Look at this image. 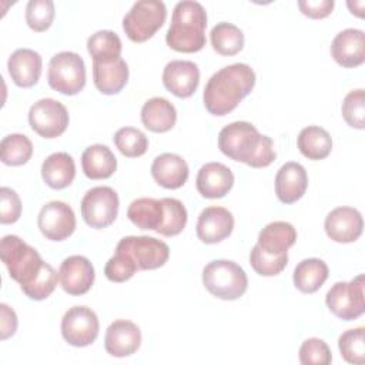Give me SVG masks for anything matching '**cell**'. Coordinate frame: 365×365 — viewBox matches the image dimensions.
<instances>
[{
	"label": "cell",
	"instance_id": "1",
	"mask_svg": "<svg viewBox=\"0 0 365 365\" xmlns=\"http://www.w3.org/2000/svg\"><path fill=\"white\" fill-rule=\"evenodd\" d=\"M255 86V73L245 63L222 67L207 81L202 103L212 115H227L245 98Z\"/></svg>",
	"mask_w": 365,
	"mask_h": 365
},
{
	"label": "cell",
	"instance_id": "2",
	"mask_svg": "<svg viewBox=\"0 0 365 365\" xmlns=\"http://www.w3.org/2000/svg\"><path fill=\"white\" fill-rule=\"evenodd\" d=\"M218 148L228 158L252 168L268 167L277 158L271 137L259 134L248 121H234L225 125L218 134Z\"/></svg>",
	"mask_w": 365,
	"mask_h": 365
},
{
	"label": "cell",
	"instance_id": "3",
	"mask_svg": "<svg viewBox=\"0 0 365 365\" xmlns=\"http://www.w3.org/2000/svg\"><path fill=\"white\" fill-rule=\"evenodd\" d=\"M207 11L198 1L184 0L175 4L165 34L170 48L180 53H197L205 46Z\"/></svg>",
	"mask_w": 365,
	"mask_h": 365
},
{
	"label": "cell",
	"instance_id": "4",
	"mask_svg": "<svg viewBox=\"0 0 365 365\" xmlns=\"http://www.w3.org/2000/svg\"><path fill=\"white\" fill-rule=\"evenodd\" d=\"M202 284L211 295L224 301H234L245 294L248 278L237 262L215 259L204 267Z\"/></svg>",
	"mask_w": 365,
	"mask_h": 365
},
{
	"label": "cell",
	"instance_id": "5",
	"mask_svg": "<svg viewBox=\"0 0 365 365\" xmlns=\"http://www.w3.org/2000/svg\"><path fill=\"white\" fill-rule=\"evenodd\" d=\"M0 257L10 278L17 281L20 287L31 282L44 265L37 250L17 235H4L1 238Z\"/></svg>",
	"mask_w": 365,
	"mask_h": 365
},
{
	"label": "cell",
	"instance_id": "6",
	"mask_svg": "<svg viewBox=\"0 0 365 365\" xmlns=\"http://www.w3.org/2000/svg\"><path fill=\"white\" fill-rule=\"evenodd\" d=\"M167 19L165 4L160 0H140L123 19V30L134 43H144L163 27Z\"/></svg>",
	"mask_w": 365,
	"mask_h": 365
},
{
	"label": "cell",
	"instance_id": "7",
	"mask_svg": "<svg viewBox=\"0 0 365 365\" xmlns=\"http://www.w3.org/2000/svg\"><path fill=\"white\" fill-rule=\"evenodd\" d=\"M48 86L64 94L76 96L86 86L84 60L74 51H60L48 61L47 68Z\"/></svg>",
	"mask_w": 365,
	"mask_h": 365
},
{
	"label": "cell",
	"instance_id": "8",
	"mask_svg": "<svg viewBox=\"0 0 365 365\" xmlns=\"http://www.w3.org/2000/svg\"><path fill=\"white\" fill-rule=\"evenodd\" d=\"M364 281L365 277L359 274L349 282L339 281L329 288L325 304L335 317L344 321H354L364 314Z\"/></svg>",
	"mask_w": 365,
	"mask_h": 365
},
{
	"label": "cell",
	"instance_id": "9",
	"mask_svg": "<svg viewBox=\"0 0 365 365\" xmlns=\"http://www.w3.org/2000/svg\"><path fill=\"white\" fill-rule=\"evenodd\" d=\"M118 204V195L111 187H93L81 200V217L91 228H107L117 218Z\"/></svg>",
	"mask_w": 365,
	"mask_h": 365
},
{
	"label": "cell",
	"instance_id": "10",
	"mask_svg": "<svg viewBox=\"0 0 365 365\" xmlns=\"http://www.w3.org/2000/svg\"><path fill=\"white\" fill-rule=\"evenodd\" d=\"M115 250L130 255L137 269H157L163 267L170 257L168 245L148 235L124 237L118 241Z\"/></svg>",
	"mask_w": 365,
	"mask_h": 365
},
{
	"label": "cell",
	"instance_id": "11",
	"mask_svg": "<svg viewBox=\"0 0 365 365\" xmlns=\"http://www.w3.org/2000/svg\"><path fill=\"white\" fill-rule=\"evenodd\" d=\"M98 317L88 307H71L61 318V335L73 346L83 348L91 345L98 336Z\"/></svg>",
	"mask_w": 365,
	"mask_h": 365
},
{
	"label": "cell",
	"instance_id": "12",
	"mask_svg": "<svg viewBox=\"0 0 365 365\" xmlns=\"http://www.w3.org/2000/svg\"><path fill=\"white\" fill-rule=\"evenodd\" d=\"M70 117L67 108L54 98H41L29 110V124L38 135L44 138H56L61 135Z\"/></svg>",
	"mask_w": 365,
	"mask_h": 365
},
{
	"label": "cell",
	"instance_id": "13",
	"mask_svg": "<svg viewBox=\"0 0 365 365\" xmlns=\"http://www.w3.org/2000/svg\"><path fill=\"white\" fill-rule=\"evenodd\" d=\"M40 232L50 241H64L76 230V215L73 208L63 201L46 202L37 217Z\"/></svg>",
	"mask_w": 365,
	"mask_h": 365
},
{
	"label": "cell",
	"instance_id": "14",
	"mask_svg": "<svg viewBox=\"0 0 365 365\" xmlns=\"http://www.w3.org/2000/svg\"><path fill=\"white\" fill-rule=\"evenodd\" d=\"M94 267L87 257L70 255L58 269L60 285L68 295H83L90 291L94 284Z\"/></svg>",
	"mask_w": 365,
	"mask_h": 365
},
{
	"label": "cell",
	"instance_id": "15",
	"mask_svg": "<svg viewBox=\"0 0 365 365\" xmlns=\"http://www.w3.org/2000/svg\"><path fill=\"white\" fill-rule=\"evenodd\" d=\"M163 84L175 97H191L200 84L198 66L188 60H173L167 63L163 71Z\"/></svg>",
	"mask_w": 365,
	"mask_h": 365
},
{
	"label": "cell",
	"instance_id": "16",
	"mask_svg": "<svg viewBox=\"0 0 365 365\" xmlns=\"http://www.w3.org/2000/svg\"><path fill=\"white\" fill-rule=\"evenodd\" d=\"M327 235L341 244L356 241L364 228L361 212L354 207H336L325 218Z\"/></svg>",
	"mask_w": 365,
	"mask_h": 365
},
{
	"label": "cell",
	"instance_id": "17",
	"mask_svg": "<svg viewBox=\"0 0 365 365\" xmlns=\"http://www.w3.org/2000/svg\"><path fill=\"white\" fill-rule=\"evenodd\" d=\"M234 217L224 207H207L201 211L197 221V237L204 244H217L231 235Z\"/></svg>",
	"mask_w": 365,
	"mask_h": 365
},
{
	"label": "cell",
	"instance_id": "18",
	"mask_svg": "<svg viewBox=\"0 0 365 365\" xmlns=\"http://www.w3.org/2000/svg\"><path fill=\"white\" fill-rule=\"evenodd\" d=\"M141 345L140 328L128 319H115L111 322L104 335L106 351L115 358L130 356Z\"/></svg>",
	"mask_w": 365,
	"mask_h": 365
},
{
	"label": "cell",
	"instance_id": "19",
	"mask_svg": "<svg viewBox=\"0 0 365 365\" xmlns=\"http://www.w3.org/2000/svg\"><path fill=\"white\" fill-rule=\"evenodd\" d=\"M332 58L345 68H354L365 61V34L359 29L339 31L331 43Z\"/></svg>",
	"mask_w": 365,
	"mask_h": 365
},
{
	"label": "cell",
	"instance_id": "20",
	"mask_svg": "<svg viewBox=\"0 0 365 365\" xmlns=\"http://www.w3.org/2000/svg\"><path fill=\"white\" fill-rule=\"evenodd\" d=\"M234 185L232 171L221 163H207L197 174L195 187L204 198H222Z\"/></svg>",
	"mask_w": 365,
	"mask_h": 365
},
{
	"label": "cell",
	"instance_id": "21",
	"mask_svg": "<svg viewBox=\"0 0 365 365\" xmlns=\"http://www.w3.org/2000/svg\"><path fill=\"white\" fill-rule=\"evenodd\" d=\"M308 175L305 168L295 161L279 167L275 175V194L284 204L297 202L307 191Z\"/></svg>",
	"mask_w": 365,
	"mask_h": 365
},
{
	"label": "cell",
	"instance_id": "22",
	"mask_svg": "<svg viewBox=\"0 0 365 365\" xmlns=\"http://www.w3.org/2000/svg\"><path fill=\"white\" fill-rule=\"evenodd\" d=\"M7 70L16 86L23 88L31 87L37 84L41 76V56L31 48H17L9 57Z\"/></svg>",
	"mask_w": 365,
	"mask_h": 365
},
{
	"label": "cell",
	"instance_id": "23",
	"mask_svg": "<svg viewBox=\"0 0 365 365\" xmlns=\"http://www.w3.org/2000/svg\"><path fill=\"white\" fill-rule=\"evenodd\" d=\"M190 170L185 160L174 153H164L154 158L151 175L154 181L168 190H177L187 182Z\"/></svg>",
	"mask_w": 365,
	"mask_h": 365
},
{
	"label": "cell",
	"instance_id": "24",
	"mask_svg": "<svg viewBox=\"0 0 365 365\" xmlns=\"http://www.w3.org/2000/svg\"><path fill=\"white\" fill-rule=\"evenodd\" d=\"M93 81L100 93L117 94L128 81V66L121 57L110 61H93Z\"/></svg>",
	"mask_w": 365,
	"mask_h": 365
},
{
	"label": "cell",
	"instance_id": "25",
	"mask_svg": "<svg viewBox=\"0 0 365 365\" xmlns=\"http://www.w3.org/2000/svg\"><path fill=\"white\" fill-rule=\"evenodd\" d=\"M177 121V110L164 97L148 98L141 108V123L153 133H167Z\"/></svg>",
	"mask_w": 365,
	"mask_h": 365
},
{
	"label": "cell",
	"instance_id": "26",
	"mask_svg": "<svg viewBox=\"0 0 365 365\" xmlns=\"http://www.w3.org/2000/svg\"><path fill=\"white\" fill-rule=\"evenodd\" d=\"M81 167L87 178L104 180L115 173L117 158L107 145L93 144L83 151Z\"/></svg>",
	"mask_w": 365,
	"mask_h": 365
},
{
	"label": "cell",
	"instance_id": "27",
	"mask_svg": "<svg viewBox=\"0 0 365 365\" xmlns=\"http://www.w3.org/2000/svg\"><path fill=\"white\" fill-rule=\"evenodd\" d=\"M43 181L53 190L68 187L76 177V164L70 154L60 151L50 154L41 164Z\"/></svg>",
	"mask_w": 365,
	"mask_h": 365
},
{
	"label": "cell",
	"instance_id": "28",
	"mask_svg": "<svg viewBox=\"0 0 365 365\" xmlns=\"http://www.w3.org/2000/svg\"><path fill=\"white\" fill-rule=\"evenodd\" d=\"M297 241V230L287 221H274L265 225L258 234V245L268 254L288 252Z\"/></svg>",
	"mask_w": 365,
	"mask_h": 365
},
{
	"label": "cell",
	"instance_id": "29",
	"mask_svg": "<svg viewBox=\"0 0 365 365\" xmlns=\"http://www.w3.org/2000/svg\"><path fill=\"white\" fill-rule=\"evenodd\" d=\"M127 217L138 228L157 232L164 222V204L155 198H137L128 205Z\"/></svg>",
	"mask_w": 365,
	"mask_h": 365
},
{
	"label": "cell",
	"instance_id": "30",
	"mask_svg": "<svg viewBox=\"0 0 365 365\" xmlns=\"http://www.w3.org/2000/svg\"><path fill=\"white\" fill-rule=\"evenodd\" d=\"M328 265L319 258H307L298 262L294 269V285L304 294L317 292L328 279Z\"/></svg>",
	"mask_w": 365,
	"mask_h": 365
},
{
	"label": "cell",
	"instance_id": "31",
	"mask_svg": "<svg viewBox=\"0 0 365 365\" xmlns=\"http://www.w3.org/2000/svg\"><path fill=\"white\" fill-rule=\"evenodd\" d=\"M297 145L301 154L308 160H324L331 154L332 138L325 128L308 125L299 131Z\"/></svg>",
	"mask_w": 365,
	"mask_h": 365
},
{
	"label": "cell",
	"instance_id": "32",
	"mask_svg": "<svg viewBox=\"0 0 365 365\" xmlns=\"http://www.w3.org/2000/svg\"><path fill=\"white\" fill-rule=\"evenodd\" d=\"M212 48L221 56H235L244 47L242 31L228 21L217 23L210 33Z\"/></svg>",
	"mask_w": 365,
	"mask_h": 365
},
{
	"label": "cell",
	"instance_id": "33",
	"mask_svg": "<svg viewBox=\"0 0 365 365\" xmlns=\"http://www.w3.org/2000/svg\"><path fill=\"white\" fill-rule=\"evenodd\" d=\"M87 50L93 61H110L121 57L123 44L117 33L98 30L88 37Z\"/></svg>",
	"mask_w": 365,
	"mask_h": 365
},
{
	"label": "cell",
	"instance_id": "34",
	"mask_svg": "<svg viewBox=\"0 0 365 365\" xmlns=\"http://www.w3.org/2000/svg\"><path fill=\"white\" fill-rule=\"evenodd\" d=\"M33 155V144L24 134H9L0 143V158L6 165H23Z\"/></svg>",
	"mask_w": 365,
	"mask_h": 365
},
{
	"label": "cell",
	"instance_id": "35",
	"mask_svg": "<svg viewBox=\"0 0 365 365\" xmlns=\"http://www.w3.org/2000/svg\"><path fill=\"white\" fill-rule=\"evenodd\" d=\"M113 141L118 151L128 158L141 157L148 148V138L141 130L134 127H123L117 130Z\"/></svg>",
	"mask_w": 365,
	"mask_h": 365
},
{
	"label": "cell",
	"instance_id": "36",
	"mask_svg": "<svg viewBox=\"0 0 365 365\" xmlns=\"http://www.w3.org/2000/svg\"><path fill=\"white\" fill-rule=\"evenodd\" d=\"M338 348L346 362L362 365L365 362V328L358 327L342 332L338 338Z\"/></svg>",
	"mask_w": 365,
	"mask_h": 365
},
{
	"label": "cell",
	"instance_id": "37",
	"mask_svg": "<svg viewBox=\"0 0 365 365\" xmlns=\"http://www.w3.org/2000/svg\"><path fill=\"white\" fill-rule=\"evenodd\" d=\"M250 264L252 269L262 277L278 275L288 264V252L278 255L265 252L258 244H255L250 252Z\"/></svg>",
	"mask_w": 365,
	"mask_h": 365
},
{
	"label": "cell",
	"instance_id": "38",
	"mask_svg": "<svg viewBox=\"0 0 365 365\" xmlns=\"http://www.w3.org/2000/svg\"><path fill=\"white\" fill-rule=\"evenodd\" d=\"M164 204V222L157 231L164 237L178 235L187 224V210L184 204L177 198H161Z\"/></svg>",
	"mask_w": 365,
	"mask_h": 365
},
{
	"label": "cell",
	"instance_id": "39",
	"mask_svg": "<svg viewBox=\"0 0 365 365\" xmlns=\"http://www.w3.org/2000/svg\"><path fill=\"white\" fill-rule=\"evenodd\" d=\"M57 281L60 279L56 269L50 264L44 262L43 268L36 275V278L27 285H23L20 288L26 294V297H29L30 299L43 301L53 294V291L57 287Z\"/></svg>",
	"mask_w": 365,
	"mask_h": 365
},
{
	"label": "cell",
	"instance_id": "40",
	"mask_svg": "<svg viewBox=\"0 0 365 365\" xmlns=\"http://www.w3.org/2000/svg\"><path fill=\"white\" fill-rule=\"evenodd\" d=\"M54 3L51 0H30L26 6V23L37 31H46L54 19Z\"/></svg>",
	"mask_w": 365,
	"mask_h": 365
},
{
	"label": "cell",
	"instance_id": "41",
	"mask_svg": "<svg viewBox=\"0 0 365 365\" xmlns=\"http://www.w3.org/2000/svg\"><path fill=\"white\" fill-rule=\"evenodd\" d=\"M341 113L346 124L352 128H365V93L362 88L349 91L341 106Z\"/></svg>",
	"mask_w": 365,
	"mask_h": 365
},
{
	"label": "cell",
	"instance_id": "42",
	"mask_svg": "<svg viewBox=\"0 0 365 365\" xmlns=\"http://www.w3.org/2000/svg\"><path fill=\"white\" fill-rule=\"evenodd\" d=\"M298 356L302 365H328L332 361L329 346L319 338L305 339L299 348Z\"/></svg>",
	"mask_w": 365,
	"mask_h": 365
},
{
	"label": "cell",
	"instance_id": "43",
	"mask_svg": "<svg viewBox=\"0 0 365 365\" xmlns=\"http://www.w3.org/2000/svg\"><path fill=\"white\" fill-rule=\"evenodd\" d=\"M135 271L138 269L135 262L131 259V257L117 250H115V254L107 261L104 267V275L111 282L128 281L135 274Z\"/></svg>",
	"mask_w": 365,
	"mask_h": 365
},
{
	"label": "cell",
	"instance_id": "44",
	"mask_svg": "<svg viewBox=\"0 0 365 365\" xmlns=\"http://www.w3.org/2000/svg\"><path fill=\"white\" fill-rule=\"evenodd\" d=\"M0 198H1L0 222L1 224H14L21 215V201H20L19 194L9 187H1Z\"/></svg>",
	"mask_w": 365,
	"mask_h": 365
},
{
	"label": "cell",
	"instance_id": "45",
	"mask_svg": "<svg viewBox=\"0 0 365 365\" xmlns=\"http://www.w3.org/2000/svg\"><path fill=\"white\" fill-rule=\"evenodd\" d=\"M334 0H299L301 13L309 19H325L332 13Z\"/></svg>",
	"mask_w": 365,
	"mask_h": 365
},
{
	"label": "cell",
	"instance_id": "46",
	"mask_svg": "<svg viewBox=\"0 0 365 365\" xmlns=\"http://www.w3.org/2000/svg\"><path fill=\"white\" fill-rule=\"evenodd\" d=\"M0 312H1V319H0L1 335H0V338H1V341H4L14 335V332L17 329V315L7 304H0Z\"/></svg>",
	"mask_w": 365,
	"mask_h": 365
},
{
	"label": "cell",
	"instance_id": "47",
	"mask_svg": "<svg viewBox=\"0 0 365 365\" xmlns=\"http://www.w3.org/2000/svg\"><path fill=\"white\" fill-rule=\"evenodd\" d=\"M364 1L361 0V1H348L346 3V6L349 7V10H351V13L352 14H355V16H358V17H364Z\"/></svg>",
	"mask_w": 365,
	"mask_h": 365
}]
</instances>
